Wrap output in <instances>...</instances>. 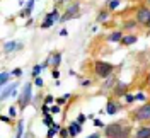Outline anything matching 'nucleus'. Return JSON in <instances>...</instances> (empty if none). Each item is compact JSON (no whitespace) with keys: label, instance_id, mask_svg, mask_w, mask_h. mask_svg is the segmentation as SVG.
I'll list each match as a JSON object with an SVG mask.
<instances>
[{"label":"nucleus","instance_id":"1","mask_svg":"<svg viewBox=\"0 0 150 138\" xmlns=\"http://www.w3.org/2000/svg\"><path fill=\"white\" fill-rule=\"evenodd\" d=\"M130 128L125 126L123 123H111L106 128V137L108 138H128Z\"/></svg>","mask_w":150,"mask_h":138},{"label":"nucleus","instance_id":"2","mask_svg":"<svg viewBox=\"0 0 150 138\" xmlns=\"http://www.w3.org/2000/svg\"><path fill=\"white\" fill-rule=\"evenodd\" d=\"M96 74L99 77H109L112 72V65L111 63H106V62H96Z\"/></svg>","mask_w":150,"mask_h":138},{"label":"nucleus","instance_id":"3","mask_svg":"<svg viewBox=\"0 0 150 138\" xmlns=\"http://www.w3.org/2000/svg\"><path fill=\"white\" fill-rule=\"evenodd\" d=\"M137 21L142 22V24H147V26H149L150 24V10L147 9V7H140L138 12H137Z\"/></svg>","mask_w":150,"mask_h":138},{"label":"nucleus","instance_id":"4","mask_svg":"<svg viewBox=\"0 0 150 138\" xmlns=\"http://www.w3.org/2000/svg\"><path fill=\"white\" fill-rule=\"evenodd\" d=\"M135 118H137V120H142V121L149 120V118H150V102H147V104H143V106H142L140 109L137 111Z\"/></svg>","mask_w":150,"mask_h":138},{"label":"nucleus","instance_id":"5","mask_svg":"<svg viewBox=\"0 0 150 138\" xmlns=\"http://www.w3.org/2000/svg\"><path fill=\"white\" fill-rule=\"evenodd\" d=\"M29 102H31V84H26L21 96V108H26Z\"/></svg>","mask_w":150,"mask_h":138},{"label":"nucleus","instance_id":"6","mask_svg":"<svg viewBox=\"0 0 150 138\" xmlns=\"http://www.w3.org/2000/svg\"><path fill=\"white\" fill-rule=\"evenodd\" d=\"M56 21H58V12H56V10H53L51 14H48L46 21L43 22V28L46 29V28H50V26H53V22H56Z\"/></svg>","mask_w":150,"mask_h":138},{"label":"nucleus","instance_id":"7","mask_svg":"<svg viewBox=\"0 0 150 138\" xmlns=\"http://www.w3.org/2000/svg\"><path fill=\"white\" fill-rule=\"evenodd\" d=\"M77 10H79V5H77V4H74V5H72V7H70V9L65 12V16L62 17V21H67V19L75 17V16H77Z\"/></svg>","mask_w":150,"mask_h":138},{"label":"nucleus","instance_id":"8","mask_svg":"<svg viewBox=\"0 0 150 138\" xmlns=\"http://www.w3.org/2000/svg\"><path fill=\"white\" fill-rule=\"evenodd\" d=\"M16 87H17V84H12V85H9V87H7L5 91L2 92V96H0V99H2V101H5V99L9 97L10 94H14V92H16Z\"/></svg>","mask_w":150,"mask_h":138},{"label":"nucleus","instance_id":"9","mask_svg":"<svg viewBox=\"0 0 150 138\" xmlns=\"http://www.w3.org/2000/svg\"><path fill=\"white\" fill-rule=\"evenodd\" d=\"M137 138H150V128H140L137 131Z\"/></svg>","mask_w":150,"mask_h":138},{"label":"nucleus","instance_id":"10","mask_svg":"<svg viewBox=\"0 0 150 138\" xmlns=\"http://www.w3.org/2000/svg\"><path fill=\"white\" fill-rule=\"evenodd\" d=\"M118 111V104H114V102H108V106H106V113L108 114H114Z\"/></svg>","mask_w":150,"mask_h":138},{"label":"nucleus","instance_id":"11","mask_svg":"<svg viewBox=\"0 0 150 138\" xmlns=\"http://www.w3.org/2000/svg\"><path fill=\"white\" fill-rule=\"evenodd\" d=\"M68 131H70V135H72V137H75V135H77V133L80 131V123H72Z\"/></svg>","mask_w":150,"mask_h":138},{"label":"nucleus","instance_id":"12","mask_svg":"<svg viewBox=\"0 0 150 138\" xmlns=\"http://www.w3.org/2000/svg\"><path fill=\"white\" fill-rule=\"evenodd\" d=\"M121 41H123V45L130 46V45H133V43H137V36H125Z\"/></svg>","mask_w":150,"mask_h":138},{"label":"nucleus","instance_id":"13","mask_svg":"<svg viewBox=\"0 0 150 138\" xmlns=\"http://www.w3.org/2000/svg\"><path fill=\"white\" fill-rule=\"evenodd\" d=\"M126 91H128L126 84H118V87H116V94H118V96H121V94H126Z\"/></svg>","mask_w":150,"mask_h":138},{"label":"nucleus","instance_id":"14","mask_svg":"<svg viewBox=\"0 0 150 138\" xmlns=\"http://www.w3.org/2000/svg\"><path fill=\"white\" fill-rule=\"evenodd\" d=\"M9 77H10L9 74L2 72V74H0V85H5V84H7V80H9Z\"/></svg>","mask_w":150,"mask_h":138},{"label":"nucleus","instance_id":"15","mask_svg":"<svg viewBox=\"0 0 150 138\" xmlns=\"http://www.w3.org/2000/svg\"><path fill=\"white\" fill-rule=\"evenodd\" d=\"M123 36H121V33H112L111 36H109V41H121Z\"/></svg>","mask_w":150,"mask_h":138},{"label":"nucleus","instance_id":"16","mask_svg":"<svg viewBox=\"0 0 150 138\" xmlns=\"http://www.w3.org/2000/svg\"><path fill=\"white\" fill-rule=\"evenodd\" d=\"M56 131H58V126H56V125H53V128L48 131V138H53V135H55Z\"/></svg>","mask_w":150,"mask_h":138},{"label":"nucleus","instance_id":"17","mask_svg":"<svg viewBox=\"0 0 150 138\" xmlns=\"http://www.w3.org/2000/svg\"><path fill=\"white\" fill-rule=\"evenodd\" d=\"M60 62H62L60 55H58V53H56V55H53V65H55V67H58V65H60Z\"/></svg>","mask_w":150,"mask_h":138},{"label":"nucleus","instance_id":"18","mask_svg":"<svg viewBox=\"0 0 150 138\" xmlns=\"http://www.w3.org/2000/svg\"><path fill=\"white\" fill-rule=\"evenodd\" d=\"M17 45L16 43H9V45H5V51H12V50H16Z\"/></svg>","mask_w":150,"mask_h":138},{"label":"nucleus","instance_id":"19","mask_svg":"<svg viewBox=\"0 0 150 138\" xmlns=\"http://www.w3.org/2000/svg\"><path fill=\"white\" fill-rule=\"evenodd\" d=\"M41 70H43V67H41V65H36V67H34V70H33V74L38 75L39 72H41Z\"/></svg>","mask_w":150,"mask_h":138},{"label":"nucleus","instance_id":"20","mask_svg":"<svg viewBox=\"0 0 150 138\" xmlns=\"http://www.w3.org/2000/svg\"><path fill=\"white\" fill-rule=\"evenodd\" d=\"M118 5H120V2H118V0H111V9H116Z\"/></svg>","mask_w":150,"mask_h":138},{"label":"nucleus","instance_id":"21","mask_svg":"<svg viewBox=\"0 0 150 138\" xmlns=\"http://www.w3.org/2000/svg\"><path fill=\"white\" fill-rule=\"evenodd\" d=\"M22 137V125H19V128H17V138Z\"/></svg>","mask_w":150,"mask_h":138},{"label":"nucleus","instance_id":"22","mask_svg":"<svg viewBox=\"0 0 150 138\" xmlns=\"http://www.w3.org/2000/svg\"><path fill=\"white\" fill-rule=\"evenodd\" d=\"M133 99H137L135 96H130V94H126V101L128 102H133Z\"/></svg>","mask_w":150,"mask_h":138},{"label":"nucleus","instance_id":"23","mask_svg":"<svg viewBox=\"0 0 150 138\" xmlns=\"http://www.w3.org/2000/svg\"><path fill=\"white\" fill-rule=\"evenodd\" d=\"M45 123H46V125H50V126H51V125H55V123H53V121L50 120L48 116H46V118H45Z\"/></svg>","mask_w":150,"mask_h":138},{"label":"nucleus","instance_id":"24","mask_svg":"<svg viewBox=\"0 0 150 138\" xmlns=\"http://www.w3.org/2000/svg\"><path fill=\"white\" fill-rule=\"evenodd\" d=\"M9 113H10V116L14 118V116H16V108H10V109H9Z\"/></svg>","mask_w":150,"mask_h":138},{"label":"nucleus","instance_id":"25","mask_svg":"<svg viewBox=\"0 0 150 138\" xmlns=\"http://www.w3.org/2000/svg\"><path fill=\"white\" fill-rule=\"evenodd\" d=\"M51 113H53V114H56V113H60V108H56V106H55V108H51Z\"/></svg>","mask_w":150,"mask_h":138},{"label":"nucleus","instance_id":"26","mask_svg":"<svg viewBox=\"0 0 150 138\" xmlns=\"http://www.w3.org/2000/svg\"><path fill=\"white\" fill-rule=\"evenodd\" d=\"M68 133H70V131H67V130H62V131H60V135H62V137H67Z\"/></svg>","mask_w":150,"mask_h":138},{"label":"nucleus","instance_id":"27","mask_svg":"<svg viewBox=\"0 0 150 138\" xmlns=\"http://www.w3.org/2000/svg\"><path fill=\"white\" fill-rule=\"evenodd\" d=\"M84 120H85V116L80 114V116H79V120H77V123H84Z\"/></svg>","mask_w":150,"mask_h":138},{"label":"nucleus","instance_id":"28","mask_svg":"<svg viewBox=\"0 0 150 138\" xmlns=\"http://www.w3.org/2000/svg\"><path fill=\"white\" fill-rule=\"evenodd\" d=\"M36 85L38 87H41V85H43V80H41V79H36Z\"/></svg>","mask_w":150,"mask_h":138},{"label":"nucleus","instance_id":"29","mask_svg":"<svg viewBox=\"0 0 150 138\" xmlns=\"http://www.w3.org/2000/svg\"><path fill=\"white\" fill-rule=\"evenodd\" d=\"M106 16H108V14H106V12H103V14L99 16V21H104V19H106Z\"/></svg>","mask_w":150,"mask_h":138},{"label":"nucleus","instance_id":"30","mask_svg":"<svg viewBox=\"0 0 150 138\" xmlns=\"http://www.w3.org/2000/svg\"><path fill=\"white\" fill-rule=\"evenodd\" d=\"M137 99H140V101H145V96H143V94H138V96H137Z\"/></svg>","mask_w":150,"mask_h":138},{"label":"nucleus","instance_id":"31","mask_svg":"<svg viewBox=\"0 0 150 138\" xmlns=\"http://www.w3.org/2000/svg\"><path fill=\"white\" fill-rule=\"evenodd\" d=\"M51 101H53V97H50V96H46V104H50Z\"/></svg>","mask_w":150,"mask_h":138},{"label":"nucleus","instance_id":"32","mask_svg":"<svg viewBox=\"0 0 150 138\" xmlns=\"http://www.w3.org/2000/svg\"><path fill=\"white\" fill-rule=\"evenodd\" d=\"M87 138H99V135H96V133H94V135H91V137H87Z\"/></svg>","mask_w":150,"mask_h":138},{"label":"nucleus","instance_id":"33","mask_svg":"<svg viewBox=\"0 0 150 138\" xmlns=\"http://www.w3.org/2000/svg\"><path fill=\"white\" fill-rule=\"evenodd\" d=\"M149 2H150V0H149Z\"/></svg>","mask_w":150,"mask_h":138}]
</instances>
